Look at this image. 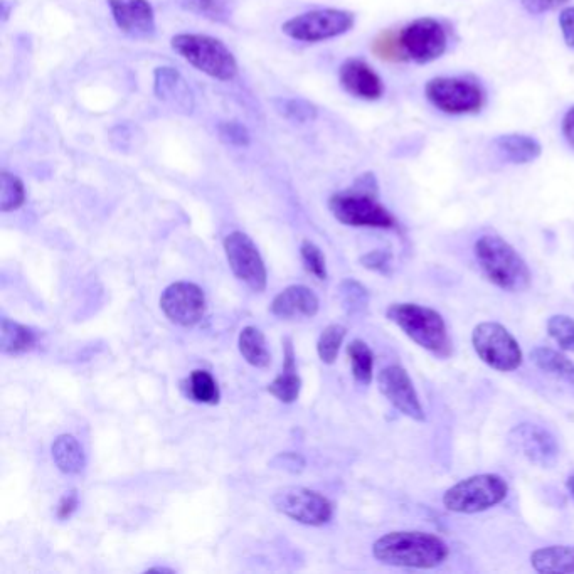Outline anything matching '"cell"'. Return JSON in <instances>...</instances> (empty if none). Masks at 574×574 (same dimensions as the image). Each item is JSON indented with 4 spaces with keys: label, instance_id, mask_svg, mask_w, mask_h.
I'll use <instances>...</instances> for the list:
<instances>
[{
    "label": "cell",
    "instance_id": "obj_1",
    "mask_svg": "<svg viewBox=\"0 0 574 574\" xmlns=\"http://www.w3.org/2000/svg\"><path fill=\"white\" fill-rule=\"evenodd\" d=\"M379 563L396 568L433 569L442 566L450 549L442 537L423 531H394L379 537L373 546Z\"/></svg>",
    "mask_w": 574,
    "mask_h": 574
},
{
    "label": "cell",
    "instance_id": "obj_2",
    "mask_svg": "<svg viewBox=\"0 0 574 574\" xmlns=\"http://www.w3.org/2000/svg\"><path fill=\"white\" fill-rule=\"evenodd\" d=\"M475 258L490 283L504 292L519 293L531 287V270L514 246L497 234H484L475 243Z\"/></svg>",
    "mask_w": 574,
    "mask_h": 574
},
{
    "label": "cell",
    "instance_id": "obj_3",
    "mask_svg": "<svg viewBox=\"0 0 574 574\" xmlns=\"http://www.w3.org/2000/svg\"><path fill=\"white\" fill-rule=\"evenodd\" d=\"M393 324L398 325L411 341L440 359L453 354V344L448 335L442 314L418 303H393L386 312Z\"/></svg>",
    "mask_w": 574,
    "mask_h": 574
},
{
    "label": "cell",
    "instance_id": "obj_4",
    "mask_svg": "<svg viewBox=\"0 0 574 574\" xmlns=\"http://www.w3.org/2000/svg\"><path fill=\"white\" fill-rule=\"evenodd\" d=\"M171 46L181 58L214 80L233 81L238 61L221 39L206 34H176Z\"/></svg>",
    "mask_w": 574,
    "mask_h": 574
},
{
    "label": "cell",
    "instance_id": "obj_5",
    "mask_svg": "<svg viewBox=\"0 0 574 574\" xmlns=\"http://www.w3.org/2000/svg\"><path fill=\"white\" fill-rule=\"evenodd\" d=\"M509 494V485L497 474H480L458 482L443 495L445 509L455 514L489 511Z\"/></svg>",
    "mask_w": 574,
    "mask_h": 574
},
{
    "label": "cell",
    "instance_id": "obj_6",
    "mask_svg": "<svg viewBox=\"0 0 574 574\" xmlns=\"http://www.w3.org/2000/svg\"><path fill=\"white\" fill-rule=\"evenodd\" d=\"M330 213L337 221L354 228L396 229L398 221L376 194L364 192L351 187L344 192H337L329 199Z\"/></svg>",
    "mask_w": 574,
    "mask_h": 574
},
{
    "label": "cell",
    "instance_id": "obj_7",
    "mask_svg": "<svg viewBox=\"0 0 574 574\" xmlns=\"http://www.w3.org/2000/svg\"><path fill=\"white\" fill-rule=\"evenodd\" d=\"M472 346L480 361L500 373H512L524 362L516 337L497 322L477 325L472 332Z\"/></svg>",
    "mask_w": 574,
    "mask_h": 574
},
{
    "label": "cell",
    "instance_id": "obj_8",
    "mask_svg": "<svg viewBox=\"0 0 574 574\" xmlns=\"http://www.w3.org/2000/svg\"><path fill=\"white\" fill-rule=\"evenodd\" d=\"M425 95L433 107L447 115H472L485 105V91L468 78L440 76L426 83Z\"/></svg>",
    "mask_w": 574,
    "mask_h": 574
},
{
    "label": "cell",
    "instance_id": "obj_9",
    "mask_svg": "<svg viewBox=\"0 0 574 574\" xmlns=\"http://www.w3.org/2000/svg\"><path fill=\"white\" fill-rule=\"evenodd\" d=\"M356 24V16L342 9H317L303 12L283 22L285 36L300 43H322L327 39L339 38L351 31Z\"/></svg>",
    "mask_w": 574,
    "mask_h": 574
},
{
    "label": "cell",
    "instance_id": "obj_10",
    "mask_svg": "<svg viewBox=\"0 0 574 574\" xmlns=\"http://www.w3.org/2000/svg\"><path fill=\"white\" fill-rule=\"evenodd\" d=\"M273 505L283 516L305 526H324L332 519V504L324 495L303 487H283L273 495Z\"/></svg>",
    "mask_w": 574,
    "mask_h": 574
},
{
    "label": "cell",
    "instance_id": "obj_11",
    "mask_svg": "<svg viewBox=\"0 0 574 574\" xmlns=\"http://www.w3.org/2000/svg\"><path fill=\"white\" fill-rule=\"evenodd\" d=\"M406 54L411 61L428 64L442 58L447 51L445 27L433 17H420L399 32Z\"/></svg>",
    "mask_w": 574,
    "mask_h": 574
},
{
    "label": "cell",
    "instance_id": "obj_12",
    "mask_svg": "<svg viewBox=\"0 0 574 574\" xmlns=\"http://www.w3.org/2000/svg\"><path fill=\"white\" fill-rule=\"evenodd\" d=\"M224 251L238 280L255 292H263L266 288L265 263L250 236L241 231H233L224 238Z\"/></svg>",
    "mask_w": 574,
    "mask_h": 574
},
{
    "label": "cell",
    "instance_id": "obj_13",
    "mask_svg": "<svg viewBox=\"0 0 574 574\" xmlns=\"http://www.w3.org/2000/svg\"><path fill=\"white\" fill-rule=\"evenodd\" d=\"M160 309L174 324L192 327L206 314V297L196 283H172L160 297Z\"/></svg>",
    "mask_w": 574,
    "mask_h": 574
},
{
    "label": "cell",
    "instance_id": "obj_14",
    "mask_svg": "<svg viewBox=\"0 0 574 574\" xmlns=\"http://www.w3.org/2000/svg\"><path fill=\"white\" fill-rule=\"evenodd\" d=\"M379 391L394 408L411 420L425 421L426 415L421 406L420 396L416 393L410 374L404 367L393 364L384 367L378 376Z\"/></svg>",
    "mask_w": 574,
    "mask_h": 574
},
{
    "label": "cell",
    "instance_id": "obj_15",
    "mask_svg": "<svg viewBox=\"0 0 574 574\" xmlns=\"http://www.w3.org/2000/svg\"><path fill=\"white\" fill-rule=\"evenodd\" d=\"M509 442L517 453L539 467H553L559 447L551 431L534 423H521L509 433Z\"/></svg>",
    "mask_w": 574,
    "mask_h": 574
},
{
    "label": "cell",
    "instance_id": "obj_16",
    "mask_svg": "<svg viewBox=\"0 0 574 574\" xmlns=\"http://www.w3.org/2000/svg\"><path fill=\"white\" fill-rule=\"evenodd\" d=\"M118 29L132 39H149L155 34V12L149 0H107Z\"/></svg>",
    "mask_w": 574,
    "mask_h": 574
},
{
    "label": "cell",
    "instance_id": "obj_17",
    "mask_svg": "<svg viewBox=\"0 0 574 574\" xmlns=\"http://www.w3.org/2000/svg\"><path fill=\"white\" fill-rule=\"evenodd\" d=\"M154 93L157 100L182 115H191L196 108V98L191 86L172 66H160L154 71Z\"/></svg>",
    "mask_w": 574,
    "mask_h": 574
},
{
    "label": "cell",
    "instance_id": "obj_18",
    "mask_svg": "<svg viewBox=\"0 0 574 574\" xmlns=\"http://www.w3.org/2000/svg\"><path fill=\"white\" fill-rule=\"evenodd\" d=\"M339 81L349 95L361 100L376 101L384 95L381 76L362 59L344 61L339 68Z\"/></svg>",
    "mask_w": 574,
    "mask_h": 574
},
{
    "label": "cell",
    "instance_id": "obj_19",
    "mask_svg": "<svg viewBox=\"0 0 574 574\" xmlns=\"http://www.w3.org/2000/svg\"><path fill=\"white\" fill-rule=\"evenodd\" d=\"M319 312V298L310 288L293 285L278 293L272 303V314L280 319L314 317Z\"/></svg>",
    "mask_w": 574,
    "mask_h": 574
},
{
    "label": "cell",
    "instance_id": "obj_20",
    "mask_svg": "<svg viewBox=\"0 0 574 574\" xmlns=\"http://www.w3.org/2000/svg\"><path fill=\"white\" fill-rule=\"evenodd\" d=\"M495 149L505 162L516 165L531 164L543 154V147L534 137L524 133H507L494 140Z\"/></svg>",
    "mask_w": 574,
    "mask_h": 574
},
{
    "label": "cell",
    "instance_id": "obj_21",
    "mask_svg": "<svg viewBox=\"0 0 574 574\" xmlns=\"http://www.w3.org/2000/svg\"><path fill=\"white\" fill-rule=\"evenodd\" d=\"M302 388V381L297 373V364H295V351L290 339H285V352H283V371L278 378H275L270 386L268 393L275 396L278 401L290 404L297 401L298 394Z\"/></svg>",
    "mask_w": 574,
    "mask_h": 574
},
{
    "label": "cell",
    "instance_id": "obj_22",
    "mask_svg": "<svg viewBox=\"0 0 574 574\" xmlns=\"http://www.w3.org/2000/svg\"><path fill=\"white\" fill-rule=\"evenodd\" d=\"M531 361L537 369L566 384L574 393V362L569 361L564 354L551 347H536L531 351Z\"/></svg>",
    "mask_w": 574,
    "mask_h": 574
},
{
    "label": "cell",
    "instance_id": "obj_23",
    "mask_svg": "<svg viewBox=\"0 0 574 574\" xmlns=\"http://www.w3.org/2000/svg\"><path fill=\"white\" fill-rule=\"evenodd\" d=\"M531 566L541 574H573L574 546H548L531 554Z\"/></svg>",
    "mask_w": 574,
    "mask_h": 574
},
{
    "label": "cell",
    "instance_id": "obj_24",
    "mask_svg": "<svg viewBox=\"0 0 574 574\" xmlns=\"http://www.w3.org/2000/svg\"><path fill=\"white\" fill-rule=\"evenodd\" d=\"M53 460L66 475L80 474L85 468V453L75 436L61 435L53 443Z\"/></svg>",
    "mask_w": 574,
    "mask_h": 574
},
{
    "label": "cell",
    "instance_id": "obj_25",
    "mask_svg": "<svg viewBox=\"0 0 574 574\" xmlns=\"http://www.w3.org/2000/svg\"><path fill=\"white\" fill-rule=\"evenodd\" d=\"M36 346V335L26 325L17 324L9 319H2L0 332V349L9 356H19L32 351Z\"/></svg>",
    "mask_w": 574,
    "mask_h": 574
},
{
    "label": "cell",
    "instance_id": "obj_26",
    "mask_svg": "<svg viewBox=\"0 0 574 574\" xmlns=\"http://www.w3.org/2000/svg\"><path fill=\"white\" fill-rule=\"evenodd\" d=\"M238 346H240L241 356L245 357L246 362L251 366L263 369L272 364V354L266 347L265 335L260 329L245 327L241 330Z\"/></svg>",
    "mask_w": 574,
    "mask_h": 574
},
{
    "label": "cell",
    "instance_id": "obj_27",
    "mask_svg": "<svg viewBox=\"0 0 574 574\" xmlns=\"http://www.w3.org/2000/svg\"><path fill=\"white\" fill-rule=\"evenodd\" d=\"M347 356L351 359L352 376L357 383L366 384L373 381L374 354L364 341H352L347 346Z\"/></svg>",
    "mask_w": 574,
    "mask_h": 574
},
{
    "label": "cell",
    "instance_id": "obj_28",
    "mask_svg": "<svg viewBox=\"0 0 574 574\" xmlns=\"http://www.w3.org/2000/svg\"><path fill=\"white\" fill-rule=\"evenodd\" d=\"M273 107L293 123H312L319 117V108L303 98H273Z\"/></svg>",
    "mask_w": 574,
    "mask_h": 574
},
{
    "label": "cell",
    "instance_id": "obj_29",
    "mask_svg": "<svg viewBox=\"0 0 574 574\" xmlns=\"http://www.w3.org/2000/svg\"><path fill=\"white\" fill-rule=\"evenodd\" d=\"M187 394L192 401L202 404H218L219 388L213 376L208 371H192L191 378L187 381Z\"/></svg>",
    "mask_w": 574,
    "mask_h": 574
},
{
    "label": "cell",
    "instance_id": "obj_30",
    "mask_svg": "<svg viewBox=\"0 0 574 574\" xmlns=\"http://www.w3.org/2000/svg\"><path fill=\"white\" fill-rule=\"evenodd\" d=\"M26 202V187L19 177L11 172L0 174V209L2 213H11Z\"/></svg>",
    "mask_w": 574,
    "mask_h": 574
},
{
    "label": "cell",
    "instance_id": "obj_31",
    "mask_svg": "<svg viewBox=\"0 0 574 574\" xmlns=\"http://www.w3.org/2000/svg\"><path fill=\"white\" fill-rule=\"evenodd\" d=\"M371 51H373L376 58L388 61V63H401V61L410 59L408 54H406L403 43H401L399 32H381L371 43Z\"/></svg>",
    "mask_w": 574,
    "mask_h": 574
},
{
    "label": "cell",
    "instance_id": "obj_32",
    "mask_svg": "<svg viewBox=\"0 0 574 574\" xmlns=\"http://www.w3.org/2000/svg\"><path fill=\"white\" fill-rule=\"evenodd\" d=\"M339 297H341L342 307L349 315H361L367 310L369 305V293L366 287L356 280H344L339 287Z\"/></svg>",
    "mask_w": 574,
    "mask_h": 574
},
{
    "label": "cell",
    "instance_id": "obj_33",
    "mask_svg": "<svg viewBox=\"0 0 574 574\" xmlns=\"http://www.w3.org/2000/svg\"><path fill=\"white\" fill-rule=\"evenodd\" d=\"M346 332V327L342 325L332 324L325 327L317 342L320 361L324 364H334L341 351L342 342L346 339Z\"/></svg>",
    "mask_w": 574,
    "mask_h": 574
},
{
    "label": "cell",
    "instance_id": "obj_34",
    "mask_svg": "<svg viewBox=\"0 0 574 574\" xmlns=\"http://www.w3.org/2000/svg\"><path fill=\"white\" fill-rule=\"evenodd\" d=\"M548 334L559 349L574 352V319L569 315H553L548 320Z\"/></svg>",
    "mask_w": 574,
    "mask_h": 574
},
{
    "label": "cell",
    "instance_id": "obj_35",
    "mask_svg": "<svg viewBox=\"0 0 574 574\" xmlns=\"http://www.w3.org/2000/svg\"><path fill=\"white\" fill-rule=\"evenodd\" d=\"M219 140L223 144L231 145V147H238V149H245L251 144V133L248 128L241 122L236 120H229V122H219L216 127Z\"/></svg>",
    "mask_w": 574,
    "mask_h": 574
},
{
    "label": "cell",
    "instance_id": "obj_36",
    "mask_svg": "<svg viewBox=\"0 0 574 574\" xmlns=\"http://www.w3.org/2000/svg\"><path fill=\"white\" fill-rule=\"evenodd\" d=\"M300 255H302L303 265L307 268V272L312 273L314 277L319 280L327 278V268H325V256L320 251L319 246L314 245L312 241H303L302 248H300Z\"/></svg>",
    "mask_w": 574,
    "mask_h": 574
},
{
    "label": "cell",
    "instance_id": "obj_37",
    "mask_svg": "<svg viewBox=\"0 0 574 574\" xmlns=\"http://www.w3.org/2000/svg\"><path fill=\"white\" fill-rule=\"evenodd\" d=\"M361 263L367 270L389 275V273H391V266H393L391 265V263H393V256L386 250H374L362 256Z\"/></svg>",
    "mask_w": 574,
    "mask_h": 574
},
{
    "label": "cell",
    "instance_id": "obj_38",
    "mask_svg": "<svg viewBox=\"0 0 574 574\" xmlns=\"http://www.w3.org/2000/svg\"><path fill=\"white\" fill-rule=\"evenodd\" d=\"M568 0H521L522 7L532 16H541L564 6Z\"/></svg>",
    "mask_w": 574,
    "mask_h": 574
},
{
    "label": "cell",
    "instance_id": "obj_39",
    "mask_svg": "<svg viewBox=\"0 0 574 574\" xmlns=\"http://www.w3.org/2000/svg\"><path fill=\"white\" fill-rule=\"evenodd\" d=\"M559 27L563 32L564 43L574 51V7H566L561 11Z\"/></svg>",
    "mask_w": 574,
    "mask_h": 574
},
{
    "label": "cell",
    "instance_id": "obj_40",
    "mask_svg": "<svg viewBox=\"0 0 574 574\" xmlns=\"http://www.w3.org/2000/svg\"><path fill=\"white\" fill-rule=\"evenodd\" d=\"M176 2L187 11L196 12L201 16L213 14L216 9V0H176Z\"/></svg>",
    "mask_w": 574,
    "mask_h": 574
},
{
    "label": "cell",
    "instance_id": "obj_41",
    "mask_svg": "<svg viewBox=\"0 0 574 574\" xmlns=\"http://www.w3.org/2000/svg\"><path fill=\"white\" fill-rule=\"evenodd\" d=\"M76 507H78V494H76V490H71V492L64 495L61 502H59L56 514H58L61 521H64V519H70V517L73 516V512L76 511Z\"/></svg>",
    "mask_w": 574,
    "mask_h": 574
},
{
    "label": "cell",
    "instance_id": "obj_42",
    "mask_svg": "<svg viewBox=\"0 0 574 574\" xmlns=\"http://www.w3.org/2000/svg\"><path fill=\"white\" fill-rule=\"evenodd\" d=\"M563 135L566 142L574 149V107L569 108L566 115H564Z\"/></svg>",
    "mask_w": 574,
    "mask_h": 574
},
{
    "label": "cell",
    "instance_id": "obj_43",
    "mask_svg": "<svg viewBox=\"0 0 574 574\" xmlns=\"http://www.w3.org/2000/svg\"><path fill=\"white\" fill-rule=\"evenodd\" d=\"M277 458L278 460H282V468H285V470H292V472L302 470L303 465H305L302 458L295 455V453H283V455H280V457Z\"/></svg>",
    "mask_w": 574,
    "mask_h": 574
},
{
    "label": "cell",
    "instance_id": "obj_44",
    "mask_svg": "<svg viewBox=\"0 0 574 574\" xmlns=\"http://www.w3.org/2000/svg\"><path fill=\"white\" fill-rule=\"evenodd\" d=\"M174 573V571H172V569L169 568H150L149 569V573Z\"/></svg>",
    "mask_w": 574,
    "mask_h": 574
},
{
    "label": "cell",
    "instance_id": "obj_45",
    "mask_svg": "<svg viewBox=\"0 0 574 574\" xmlns=\"http://www.w3.org/2000/svg\"><path fill=\"white\" fill-rule=\"evenodd\" d=\"M568 489L571 492V495L574 497V475H571L568 479Z\"/></svg>",
    "mask_w": 574,
    "mask_h": 574
}]
</instances>
